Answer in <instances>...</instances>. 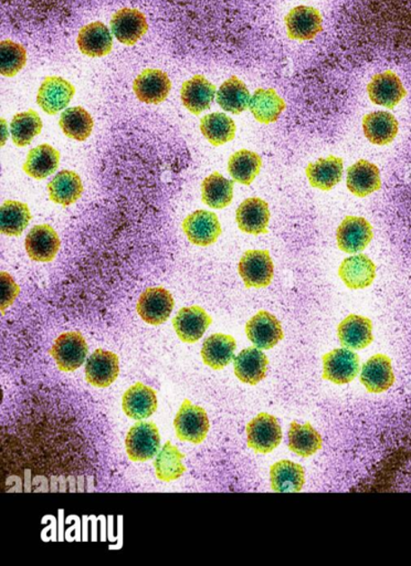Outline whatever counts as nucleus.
Masks as SVG:
<instances>
[{
	"instance_id": "18",
	"label": "nucleus",
	"mask_w": 411,
	"mask_h": 566,
	"mask_svg": "<svg viewBox=\"0 0 411 566\" xmlns=\"http://www.w3.org/2000/svg\"><path fill=\"white\" fill-rule=\"evenodd\" d=\"M367 91L371 102L388 109H394L407 95L400 79L391 71L376 75L367 87Z\"/></svg>"
},
{
	"instance_id": "9",
	"label": "nucleus",
	"mask_w": 411,
	"mask_h": 566,
	"mask_svg": "<svg viewBox=\"0 0 411 566\" xmlns=\"http://www.w3.org/2000/svg\"><path fill=\"white\" fill-rule=\"evenodd\" d=\"M373 237V227L369 221L355 216H347L336 233L337 245L346 254L361 253L370 244Z\"/></svg>"
},
{
	"instance_id": "1",
	"label": "nucleus",
	"mask_w": 411,
	"mask_h": 566,
	"mask_svg": "<svg viewBox=\"0 0 411 566\" xmlns=\"http://www.w3.org/2000/svg\"><path fill=\"white\" fill-rule=\"evenodd\" d=\"M174 427L179 441L202 444L210 428L207 413L189 400H185L175 417Z\"/></svg>"
},
{
	"instance_id": "13",
	"label": "nucleus",
	"mask_w": 411,
	"mask_h": 566,
	"mask_svg": "<svg viewBox=\"0 0 411 566\" xmlns=\"http://www.w3.org/2000/svg\"><path fill=\"white\" fill-rule=\"evenodd\" d=\"M76 88L60 77H49L39 88L37 102L48 115L55 116L66 109L75 96Z\"/></svg>"
},
{
	"instance_id": "29",
	"label": "nucleus",
	"mask_w": 411,
	"mask_h": 566,
	"mask_svg": "<svg viewBox=\"0 0 411 566\" xmlns=\"http://www.w3.org/2000/svg\"><path fill=\"white\" fill-rule=\"evenodd\" d=\"M112 39L109 28L100 22L83 27L78 36V46L82 53L89 57H103L112 51Z\"/></svg>"
},
{
	"instance_id": "16",
	"label": "nucleus",
	"mask_w": 411,
	"mask_h": 566,
	"mask_svg": "<svg viewBox=\"0 0 411 566\" xmlns=\"http://www.w3.org/2000/svg\"><path fill=\"white\" fill-rule=\"evenodd\" d=\"M133 88L141 102L160 105L168 98L171 83L165 72L149 69L135 79Z\"/></svg>"
},
{
	"instance_id": "3",
	"label": "nucleus",
	"mask_w": 411,
	"mask_h": 566,
	"mask_svg": "<svg viewBox=\"0 0 411 566\" xmlns=\"http://www.w3.org/2000/svg\"><path fill=\"white\" fill-rule=\"evenodd\" d=\"M127 456L132 461H148L158 455L160 448V436L154 422H141L131 428L126 436Z\"/></svg>"
},
{
	"instance_id": "6",
	"label": "nucleus",
	"mask_w": 411,
	"mask_h": 566,
	"mask_svg": "<svg viewBox=\"0 0 411 566\" xmlns=\"http://www.w3.org/2000/svg\"><path fill=\"white\" fill-rule=\"evenodd\" d=\"M175 305L173 295L168 290L158 287L146 289L141 294L136 310L144 322L160 326L168 321Z\"/></svg>"
},
{
	"instance_id": "12",
	"label": "nucleus",
	"mask_w": 411,
	"mask_h": 566,
	"mask_svg": "<svg viewBox=\"0 0 411 566\" xmlns=\"http://www.w3.org/2000/svg\"><path fill=\"white\" fill-rule=\"evenodd\" d=\"M60 238L49 225H38L29 231L24 247L29 258L37 263H50L60 249Z\"/></svg>"
},
{
	"instance_id": "32",
	"label": "nucleus",
	"mask_w": 411,
	"mask_h": 566,
	"mask_svg": "<svg viewBox=\"0 0 411 566\" xmlns=\"http://www.w3.org/2000/svg\"><path fill=\"white\" fill-rule=\"evenodd\" d=\"M48 193L53 203L68 206L76 203L83 193L80 176L72 171H61L48 184Z\"/></svg>"
},
{
	"instance_id": "7",
	"label": "nucleus",
	"mask_w": 411,
	"mask_h": 566,
	"mask_svg": "<svg viewBox=\"0 0 411 566\" xmlns=\"http://www.w3.org/2000/svg\"><path fill=\"white\" fill-rule=\"evenodd\" d=\"M360 372V358L349 348H336L323 357V378L334 384L351 383Z\"/></svg>"
},
{
	"instance_id": "42",
	"label": "nucleus",
	"mask_w": 411,
	"mask_h": 566,
	"mask_svg": "<svg viewBox=\"0 0 411 566\" xmlns=\"http://www.w3.org/2000/svg\"><path fill=\"white\" fill-rule=\"evenodd\" d=\"M59 125L68 137L83 142L91 135L95 122L89 112L81 107H76L63 111Z\"/></svg>"
},
{
	"instance_id": "21",
	"label": "nucleus",
	"mask_w": 411,
	"mask_h": 566,
	"mask_svg": "<svg viewBox=\"0 0 411 566\" xmlns=\"http://www.w3.org/2000/svg\"><path fill=\"white\" fill-rule=\"evenodd\" d=\"M339 275L347 288L366 289L374 283L376 265L366 255H352L341 264Z\"/></svg>"
},
{
	"instance_id": "43",
	"label": "nucleus",
	"mask_w": 411,
	"mask_h": 566,
	"mask_svg": "<svg viewBox=\"0 0 411 566\" xmlns=\"http://www.w3.org/2000/svg\"><path fill=\"white\" fill-rule=\"evenodd\" d=\"M42 121L36 111L31 110L14 116L11 125L14 144L24 147L32 142L34 137L41 135Z\"/></svg>"
},
{
	"instance_id": "2",
	"label": "nucleus",
	"mask_w": 411,
	"mask_h": 566,
	"mask_svg": "<svg viewBox=\"0 0 411 566\" xmlns=\"http://www.w3.org/2000/svg\"><path fill=\"white\" fill-rule=\"evenodd\" d=\"M89 348L80 332H67L58 337L49 354L61 372H75L85 363Z\"/></svg>"
},
{
	"instance_id": "25",
	"label": "nucleus",
	"mask_w": 411,
	"mask_h": 566,
	"mask_svg": "<svg viewBox=\"0 0 411 566\" xmlns=\"http://www.w3.org/2000/svg\"><path fill=\"white\" fill-rule=\"evenodd\" d=\"M347 189L357 197H366L381 187L379 167L366 160H361L347 170Z\"/></svg>"
},
{
	"instance_id": "33",
	"label": "nucleus",
	"mask_w": 411,
	"mask_h": 566,
	"mask_svg": "<svg viewBox=\"0 0 411 566\" xmlns=\"http://www.w3.org/2000/svg\"><path fill=\"white\" fill-rule=\"evenodd\" d=\"M270 481L276 492L301 491L306 482L305 469L290 460L278 461L271 467Z\"/></svg>"
},
{
	"instance_id": "27",
	"label": "nucleus",
	"mask_w": 411,
	"mask_h": 566,
	"mask_svg": "<svg viewBox=\"0 0 411 566\" xmlns=\"http://www.w3.org/2000/svg\"><path fill=\"white\" fill-rule=\"evenodd\" d=\"M236 348V339L233 337L223 333L213 334L203 344V361L213 370H223L232 363Z\"/></svg>"
},
{
	"instance_id": "5",
	"label": "nucleus",
	"mask_w": 411,
	"mask_h": 566,
	"mask_svg": "<svg viewBox=\"0 0 411 566\" xmlns=\"http://www.w3.org/2000/svg\"><path fill=\"white\" fill-rule=\"evenodd\" d=\"M248 446L258 454H269L281 444L282 430L277 418L261 413L247 426Z\"/></svg>"
},
{
	"instance_id": "23",
	"label": "nucleus",
	"mask_w": 411,
	"mask_h": 566,
	"mask_svg": "<svg viewBox=\"0 0 411 566\" xmlns=\"http://www.w3.org/2000/svg\"><path fill=\"white\" fill-rule=\"evenodd\" d=\"M269 359L258 348H248L234 358V374L239 381L257 385L267 376Z\"/></svg>"
},
{
	"instance_id": "20",
	"label": "nucleus",
	"mask_w": 411,
	"mask_h": 566,
	"mask_svg": "<svg viewBox=\"0 0 411 566\" xmlns=\"http://www.w3.org/2000/svg\"><path fill=\"white\" fill-rule=\"evenodd\" d=\"M122 407L132 420L143 421L158 410V395L153 388L136 383L124 393Z\"/></svg>"
},
{
	"instance_id": "8",
	"label": "nucleus",
	"mask_w": 411,
	"mask_h": 566,
	"mask_svg": "<svg viewBox=\"0 0 411 566\" xmlns=\"http://www.w3.org/2000/svg\"><path fill=\"white\" fill-rule=\"evenodd\" d=\"M183 230L190 243L208 247L222 235V226L216 214L208 210H196L183 221Z\"/></svg>"
},
{
	"instance_id": "45",
	"label": "nucleus",
	"mask_w": 411,
	"mask_h": 566,
	"mask_svg": "<svg viewBox=\"0 0 411 566\" xmlns=\"http://www.w3.org/2000/svg\"><path fill=\"white\" fill-rule=\"evenodd\" d=\"M0 283H2V312L4 313L5 310L11 307L14 300H16L21 289L14 283L12 275H9L7 273L0 274Z\"/></svg>"
},
{
	"instance_id": "26",
	"label": "nucleus",
	"mask_w": 411,
	"mask_h": 566,
	"mask_svg": "<svg viewBox=\"0 0 411 566\" xmlns=\"http://www.w3.org/2000/svg\"><path fill=\"white\" fill-rule=\"evenodd\" d=\"M216 96V87L203 76H195L182 87V102L186 109L195 116L208 110Z\"/></svg>"
},
{
	"instance_id": "35",
	"label": "nucleus",
	"mask_w": 411,
	"mask_h": 566,
	"mask_svg": "<svg viewBox=\"0 0 411 566\" xmlns=\"http://www.w3.org/2000/svg\"><path fill=\"white\" fill-rule=\"evenodd\" d=\"M251 92L237 77H232L219 88L217 102L223 110L240 115L251 105Z\"/></svg>"
},
{
	"instance_id": "28",
	"label": "nucleus",
	"mask_w": 411,
	"mask_h": 566,
	"mask_svg": "<svg viewBox=\"0 0 411 566\" xmlns=\"http://www.w3.org/2000/svg\"><path fill=\"white\" fill-rule=\"evenodd\" d=\"M398 121L388 112H373L364 116L363 130L366 139L375 145L390 144L398 135Z\"/></svg>"
},
{
	"instance_id": "24",
	"label": "nucleus",
	"mask_w": 411,
	"mask_h": 566,
	"mask_svg": "<svg viewBox=\"0 0 411 566\" xmlns=\"http://www.w3.org/2000/svg\"><path fill=\"white\" fill-rule=\"evenodd\" d=\"M337 334L342 347L363 349L373 342V323L369 318L351 314L340 323Z\"/></svg>"
},
{
	"instance_id": "19",
	"label": "nucleus",
	"mask_w": 411,
	"mask_h": 566,
	"mask_svg": "<svg viewBox=\"0 0 411 566\" xmlns=\"http://www.w3.org/2000/svg\"><path fill=\"white\" fill-rule=\"evenodd\" d=\"M236 220L240 230L251 235H264L268 233L270 210L261 199L252 197L240 204L236 211Z\"/></svg>"
},
{
	"instance_id": "34",
	"label": "nucleus",
	"mask_w": 411,
	"mask_h": 566,
	"mask_svg": "<svg viewBox=\"0 0 411 566\" xmlns=\"http://www.w3.org/2000/svg\"><path fill=\"white\" fill-rule=\"evenodd\" d=\"M251 111L254 119L263 125L276 122L286 110V102L277 95L273 88H258L251 100Z\"/></svg>"
},
{
	"instance_id": "36",
	"label": "nucleus",
	"mask_w": 411,
	"mask_h": 566,
	"mask_svg": "<svg viewBox=\"0 0 411 566\" xmlns=\"http://www.w3.org/2000/svg\"><path fill=\"white\" fill-rule=\"evenodd\" d=\"M202 195L204 203L210 209H226L233 199V181L215 172L203 181Z\"/></svg>"
},
{
	"instance_id": "38",
	"label": "nucleus",
	"mask_w": 411,
	"mask_h": 566,
	"mask_svg": "<svg viewBox=\"0 0 411 566\" xmlns=\"http://www.w3.org/2000/svg\"><path fill=\"white\" fill-rule=\"evenodd\" d=\"M200 131L210 144L220 146L234 139L236 125L224 113H212L200 121Z\"/></svg>"
},
{
	"instance_id": "4",
	"label": "nucleus",
	"mask_w": 411,
	"mask_h": 566,
	"mask_svg": "<svg viewBox=\"0 0 411 566\" xmlns=\"http://www.w3.org/2000/svg\"><path fill=\"white\" fill-rule=\"evenodd\" d=\"M238 270L246 288L261 289L271 283L274 265L268 250H248L240 259Z\"/></svg>"
},
{
	"instance_id": "40",
	"label": "nucleus",
	"mask_w": 411,
	"mask_h": 566,
	"mask_svg": "<svg viewBox=\"0 0 411 566\" xmlns=\"http://www.w3.org/2000/svg\"><path fill=\"white\" fill-rule=\"evenodd\" d=\"M323 444L319 431L311 424L300 425L293 422L288 431V448L300 457H311L321 450Z\"/></svg>"
},
{
	"instance_id": "31",
	"label": "nucleus",
	"mask_w": 411,
	"mask_h": 566,
	"mask_svg": "<svg viewBox=\"0 0 411 566\" xmlns=\"http://www.w3.org/2000/svg\"><path fill=\"white\" fill-rule=\"evenodd\" d=\"M59 163H60V152L53 149L51 145L41 144L28 153L23 170L34 180H43L55 173Z\"/></svg>"
},
{
	"instance_id": "22",
	"label": "nucleus",
	"mask_w": 411,
	"mask_h": 566,
	"mask_svg": "<svg viewBox=\"0 0 411 566\" xmlns=\"http://www.w3.org/2000/svg\"><path fill=\"white\" fill-rule=\"evenodd\" d=\"M288 37L296 41H310L322 32V17L315 8L298 6L286 17Z\"/></svg>"
},
{
	"instance_id": "30",
	"label": "nucleus",
	"mask_w": 411,
	"mask_h": 566,
	"mask_svg": "<svg viewBox=\"0 0 411 566\" xmlns=\"http://www.w3.org/2000/svg\"><path fill=\"white\" fill-rule=\"evenodd\" d=\"M344 162L340 157L329 156L320 159L306 167V176L315 189L329 191L340 183Z\"/></svg>"
},
{
	"instance_id": "39",
	"label": "nucleus",
	"mask_w": 411,
	"mask_h": 566,
	"mask_svg": "<svg viewBox=\"0 0 411 566\" xmlns=\"http://www.w3.org/2000/svg\"><path fill=\"white\" fill-rule=\"evenodd\" d=\"M184 459L185 455L178 447L170 441L166 442L154 461L156 477L165 482L179 479L186 471Z\"/></svg>"
},
{
	"instance_id": "14",
	"label": "nucleus",
	"mask_w": 411,
	"mask_h": 566,
	"mask_svg": "<svg viewBox=\"0 0 411 566\" xmlns=\"http://www.w3.org/2000/svg\"><path fill=\"white\" fill-rule=\"evenodd\" d=\"M212 323V317L198 305L180 309L173 320V327L178 338L190 344L199 341Z\"/></svg>"
},
{
	"instance_id": "15",
	"label": "nucleus",
	"mask_w": 411,
	"mask_h": 566,
	"mask_svg": "<svg viewBox=\"0 0 411 566\" xmlns=\"http://www.w3.org/2000/svg\"><path fill=\"white\" fill-rule=\"evenodd\" d=\"M361 382L370 393L388 391L395 383L391 359L384 354H376L367 361L361 372Z\"/></svg>"
},
{
	"instance_id": "10",
	"label": "nucleus",
	"mask_w": 411,
	"mask_h": 566,
	"mask_svg": "<svg viewBox=\"0 0 411 566\" xmlns=\"http://www.w3.org/2000/svg\"><path fill=\"white\" fill-rule=\"evenodd\" d=\"M119 374L120 361L114 352L99 348L87 358L86 378L92 386L109 387L116 381Z\"/></svg>"
},
{
	"instance_id": "11",
	"label": "nucleus",
	"mask_w": 411,
	"mask_h": 566,
	"mask_svg": "<svg viewBox=\"0 0 411 566\" xmlns=\"http://www.w3.org/2000/svg\"><path fill=\"white\" fill-rule=\"evenodd\" d=\"M246 334L249 341L261 349H271L283 339L280 321L268 311L258 312L249 320Z\"/></svg>"
},
{
	"instance_id": "41",
	"label": "nucleus",
	"mask_w": 411,
	"mask_h": 566,
	"mask_svg": "<svg viewBox=\"0 0 411 566\" xmlns=\"http://www.w3.org/2000/svg\"><path fill=\"white\" fill-rule=\"evenodd\" d=\"M32 219L31 210L26 204L16 200H6L0 209V229L6 236H21Z\"/></svg>"
},
{
	"instance_id": "37",
	"label": "nucleus",
	"mask_w": 411,
	"mask_h": 566,
	"mask_svg": "<svg viewBox=\"0 0 411 566\" xmlns=\"http://www.w3.org/2000/svg\"><path fill=\"white\" fill-rule=\"evenodd\" d=\"M261 166L262 160L257 153L240 150L230 157L228 171L234 181L249 186L260 173Z\"/></svg>"
},
{
	"instance_id": "44",
	"label": "nucleus",
	"mask_w": 411,
	"mask_h": 566,
	"mask_svg": "<svg viewBox=\"0 0 411 566\" xmlns=\"http://www.w3.org/2000/svg\"><path fill=\"white\" fill-rule=\"evenodd\" d=\"M26 51L22 44L11 41L0 44V71L5 77L16 76L26 65Z\"/></svg>"
},
{
	"instance_id": "17",
	"label": "nucleus",
	"mask_w": 411,
	"mask_h": 566,
	"mask_svg": "<svg viewBox=\"0 0 411 566\" xmlns=\"http://www.w3.org/2000/svg\"><path fill=\"white\" fill-rule=\"evenodd\" d=\"M111 28L117 41L133 46L148 32L149 24L144 14L137 9L124 8L112 18Z\"/></svg>"
}]
</instances>
